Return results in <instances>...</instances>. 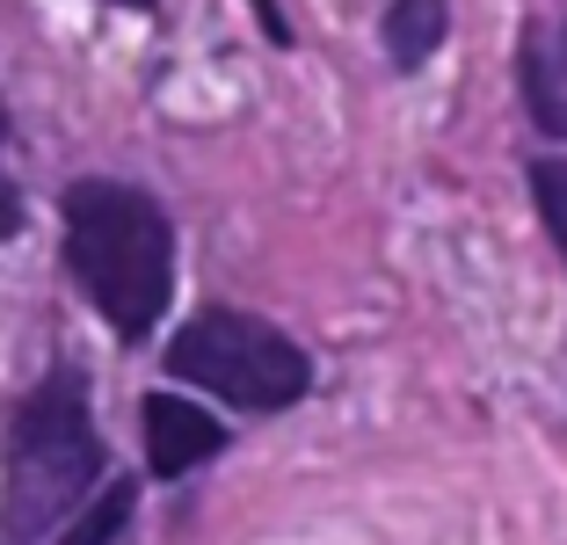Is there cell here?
<instances>
[{"mask_svg": "<svg viewBox=\"0 0 567 545\" xmlns=\"http://www.w3.org/2000/svg\"><path fill=\"white\" fill-rule=\"evenodd\" d=\"M102 480V436L87 414L81 371H51L8 422V495H0V524L8 538H37V531L66 524Z\"/></svg>", "mask_w": 567, "mask_h": 545, "instance_id": "7a4b0ae2", "label": "cell"}, {"mask_svg": "<svg viewBox=\"0 0 567 545\" xmlns=\"http://www.w3.org/2000/svg\"><path fill=\"white\" fill-rule=\"evenodd\" d=\"M124 516H132V480H110V487L87 502V516H81V524H73L59 545H110V538L124 531Z\"/></svg>", "mask_w": 567, "mask_h": 545, "instance_id": "52a82bcc", "label": "cell"}, {"mask_svg": "<svg viewBox=\"0 0 567 545\" xmlns=\"http://www.w3.org/2000/svg\"><path fill=\"white\" fill-rule=\"evenodd\" d=\"M226 451V430L183 393H146V465L161 480H183L189 465L218 459Z\"/></svg>", "mask_w": 567, "mask_h": 545, "instance_id": "277c9868", "label": "cell"}, {"mask_svg": "<svg viewBox=\"0 0 567 545\" xmlns=\"http://www.w3.org/2000/svg\"><path fill=\"white\" fill-rule=\"evenodd\" d=\"M124 8H153V0H124Z\"/></svg>", "mask_w": 567, "mask_h": 545, "instance_id": "8fae6325", "label": "cell"}, {"mask_svg": "<svg viewBox=\"0 0 567 545\" xmlns=\"http://www.w3.org/2000/svg\"><path fill=\"white\" fill-rule=\"evenodd\" d=\"M524 102L553 138H567V22L524 30Z\"/></svg>", "mask_w": 567, "mask_h": 545, "instance_id": "5b68a950", "label": "cell"}, {"mask_svg": "<svg viewBox=\"0 0 567 545\" xmlns=\"http://www.w3.org/2000/svg\"><path fill=\"white\" fill-rule=\"evenodd\" d=\"M66 269L124 342H146L153 320L167 313V291H175L167 212L132 182H73L66 189Z\"/></svg>", "mask_w": 567, "mask_h": 545, "instance_id": "6da1fadb", "label": "cell"}, {"mask_svg": "<svg viewBox=\"0 0 567 545\" xmlns=\"http://www.w3.org/2000/svg\"><path fill=\"white\" fill-rule=\"evenodd\" d=\"M167 379L204 385V393H218L226 408L277 414V408H291V400H306L313 363H306L299 342H284L269 320L212 306V313H197L167 342Z\"/></svg>", "mask_w": 567, "mask_h": 545, "instance_id": "3957f363", "label": "cell"}, {"mask_svg": "<svg viewBox=\"0 0 567 545\" xmlns=\"http://www.w3.org/2000/svg\"><path fill=\"white\" fill-rule=\"evenodd\" d=\"M451 30V8L444 0H393L385 8V59L393 66H422Z\"/></svg>", "mask_w": 567, "mask_h": 545, "instance_id": "8992f818", "label": "cell"}, {"mask_svg": "<svg viewBox=\"0 0 567 545\" xmlns=\"http://www.w3.org/2000/svg\"><path fill=\"white\" fill-rule=\"evenodd\" d=\"M255 16H262V37H269V44H291V22H284L277 0H255Z\"/></svg>", "mask_w": 567, "mask_h": 545, "instance_id": "30bf717a", "label": "cell"}, {"mask_svg": "<svg viewBox=\"0 0 567 545\" xmlns=\"http://www.w3.org/2000/svg\"><path fill=\"white\" fill-rule=\"evenodd\" d=\"M16 233H22V189L0 175V240H16Z\"/></svg>", "mask_w": 567, "mask_h": 545, "instance_id": "9c48e42d", "label": "cell"}, {"mask_svg": "<svg viewBox=\"0 0 567 545\" xmlns=\"http://www.w3.org/2000/svg\"><path fill=\"white\" fill-rule=\"evenodd\" d=\"M0 132H8V110H0Z\"/></svg>", "mask_w": 567, "mask_h": 545, "instance_id": "7c38bea8", "label": "cell"}, {"mask_svg": "<svg viewBox=\"0 0 567 545\" xmlns=\"http://www.w3.org/2000/svg\"><path fill=\"white\" fill-rule=\"evenodd\" d=\"M532 197H538V212H546L553 240H560V255H567V161H538L532 167Z\"/></svg>", "mask_w": 567, "mask_h": 545, "instance_id": "ba28073f", "label": "cell"}]
</instances>
